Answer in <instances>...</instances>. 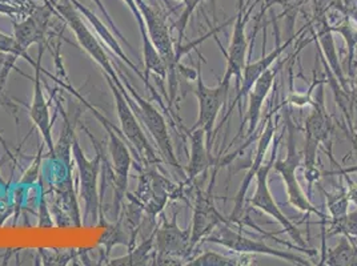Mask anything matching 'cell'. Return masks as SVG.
Masks as SVG:
<instances>
[{
	"instance_id": "obj_1",
	"label": "cell",
	"mask_w": 357,
	"mask_h": 266,
	"mask_svg": "<svg viewBox=\"0 0 357 266\" xmlns=\"http://www.w3.org/2000/svg\"><path fill=\"white\" fill-rule=\"evenodd\" d=\"M272 115L273 112H271L266 118V128L264 131L260 134L259 137V141H257V148L255 152V159H253L252 164L250 165V169L248 172L245 173V176L243 178L240 187H238V192L234 197V209H232V213L227 217L228 219V225H235L238 228H243V226H248V228H252L255 230H257L259 233L264 235V237L267 238H272L275 241H278L279 244L285 245L287 248H292L294 251L300 249L298 245L296 244H291V242H287L283 240H279L272 235H269L267 232H264L263 229H260L255 222L251 220V217L248 216V210L245 209V197H247V193L248 189L251 187V184L253 182V180H256V175L259 172V169L261 168V165L264 164V157L267 155L268 148L271 146V143H273V137H275V132H276V124L275 121L272 120Z\"/></svg>"
},
{
	"instance_id": "obj_2",
	"label": "cell",
	"mask_w": 357,
	"mask_h": 266,
	"mask_svg": "<svg viewBox=\"0 0 357 266\" xmlns=\"http://www.w3.org/2000/svg\"><path fill=\"white\" fill-rule=\"evenodd\" d=\"M284 118H285V128L288 132L287 157L284 160L276 159V162L273 164V168L283 178L284 185L287 188L288 200L294 207L304 212L305 214H316L321 221H328L327 214L313 205L310 197L304 193L298 184L296 171L301 165L303 152H298L296 149V125L291 118L289 108L284 109Z\"/></svg>"
},
{
	"instance_id": "obj_3",
	"label": "cell",
	"mask_w": 357,
	"mask_h": 266,
	"mask_svg": "<svg viewBox=\"0 0 357 266\" xmlns=\"http://www.w3.org/2000/svg\"><path fill=\"white\" fill-rule=\"evenodd\" d=\"M89 133L92 143L96 148V156L93 159H87L83 149L80 148L79 141L74 137L71 155L74 156L75 163L79 171V181H80V197L84 204V214H83V224L86 226H93L100 220V210H102V193L99 192V175L102 169V150L93 137Z\"/></svg>"
},
{
	"instance_id": "obj_4",
	"label": "cell",
	"mask_w": 357,
	"mask_h": 266,
	"mask_svg": "<svg viewBox=\"0 0 357 266\" xmlns=\"http://www.w3.org/2000/svg\"><path fill=\"white\" fill-rule=\"evenodd\" d=\"M119 76L126 87V91H121V92L124 93L126 99L132 107L135 115L144 124L149 134L152 136L164 163L174 166L178 171H183V168L180 166L178 159H176L175 150H174L172 140H171L168 127H167V121L163 115L160 114V111L151 102L146 100L139 92H136V89L128 81V79H126L120 72Z\"/></svg>"
},
{
	"instance_id": "obj_5",
	"label": "cell",
	"mask_w": 357,
	"mask_h": 266,
	"mask_svg": "<svg viewBox=\"0 0 357 266\" xmlns=\"http://www.w3.org/2000/svg\"><path fill=\"white\" fill-rule=\"evenodd\" d=\"M317 100H311L312 112L305 120V147L303 150L304 176L308 182L307 196H312L313 184L319 181L321 173L317 169V150L320 144H328L332 134V123L324 105L323 86L319 87Z\"/></svg>"
},
{
	"instance_id": "obj_6",
	"label": "cell",
	"mask_w": 357,
	"mask_h": 266,
	"mask_svg": "<svg viewBox=\"0 0 357 266\" xmlns=\"http://www.w3.org/2000/svg\"><path fill=\"white\" fill-rule=\"evenodd\" d=\"M64 87L70 89L77 97H80V95H77L70 86L64 84ZM82 102L89 107V109L92 111V114L98 118V120H100L102 125L105 127V131L108 133V149H109V155H111V159H112V169H114V196H115L114 197V219L116 220L120 216L121 205H123L124 197L127 194V187H128V178H130V171H131V165H132V157H131V153H130V149H128V144H126V141L121 139L120 133L114 131V125L111 124V121L107 120L105 116H102L86 100L82 99Z\"/></svg>"
},
{
	"instance_id": "obj_7",
	"label": "cell",
	"mask_w": 357,
	"mask_h": 266,
	"mask_svg": "<svg viewBox=\"0 0 357 266\" xmlns=\"http://www.w3.org/2000/svg\"><path fill=\"white\" fill-rule=\"evenodd\" d=\"M153 264L155 265H185L188 261L191 247V228L183 230L178 225V212L174 213L171 221L163 224L153 232Z\"/></svg>"
},
{
	"instance_id": "obj_8",
	"label": "cell",
	"mask_w": 357,
	"mask_h": 266,
	"mask_svg": "<svg viewBox=\"0 0 357 266\" xmlns=\"http://www.w3.org/2000/svg\"><path fill=\"white\" fill-rule=\"evenodd\" d=\"M105 76L109 89L112 92L115 105H116L121 134L126 137V140L128 141V146L136 153L135 156H136L137 162L144 160V163L149 164V165L160 163L163 159L160 156H158L155 148L149 144V139L139 123V118L135 115L134 109L128 103V100L126 99L124 93L111 80L109 76H107V75Z\"/></svg>"
},
{
	"instance_id": "obj_9",
	"label": "cell",
	"mask_w": 357,
	"mask_h": 266,
	"mask_svg": "<svg viewBox=\"0 0 357 266\" xmlns=\"http://www.w3.org/2000/svg\"><path fill=\"white\" fill-rule=\"evenodd\" d=\"M282 139H283V133L279 137H273V149L271 153V159L267 164H263L261 168L259 169V172L256 175V189H255L252 197L248 200V203L253 208L267 213L268 216H271L273 220L279 222L283 226L284 232L288 233V236L292 238V241L296 245L303 247V248H308L305 240L301 237L298 226L294 222L288 220V217L284 214L279 205L276 204L272 193L269 191V185H268L269 172L273 169V164L278 159V149H279V144H280Z\"/></svg>"
},
{
	"instance_id": "obj_10",
	"label": "cell",
	"mask_w": 357,
	"mask_h": 266,
	"mask_svg": "<svg viewBox=\"0 0 357 266\" xmlns=\"http://www.w3.org/2000/svg\"><path fill=\"white\" fill-rule=\"evenodd\" d=\"M197 75H196V89L195 95L199 102V115L196 118V123L191 130L202 128L206 137H207V146L212 150V143L215 139V124L218 116L222 111L224 105L227 104V99L229 95L231 83L222 80L216 87H208L203 80L202 72V64L199 61L197 64Z\"/></svg>"
},
{
	"instance_id": "obj_11",
	"label": "cell",
	"mask_w": 357,
	"mask_h": 266,
	"mask_svg": "<svg viewBox=\"0 0 357 266\" xmlns=\"http://www.w3.org/2000/svg\"><path fill=\"white\" fill-rule=\"evenodd\" d=\"M203 241L213 242L218 245H222L228 251H235L238 254H264L284 260L287 263H291L294 265L311 266L307 258L296 256L289 251H279L275 248H271L264 241L252 240L248 237L243 236L238 230L232 229V225L222 224L218 228L212 230V233L206 237Z\"/></svg>"
},
{
	"instance_id": "obj_12",
	"label": "cell",
	"mask_w": 357,
	"mask_h": 266,
	"mask_svg": "<svg viewBox=\"0 0 357 266\" xmlns=\"http://www.w3.org/2000/svg\"><path fill=\"white\" fill-rule=\"evenodd\" d=\"M55 11L59 14L70 29L74 31L75 36L80 47L89 54L96 64L103 70V74L108 75L111 79H118L119 72L112 65L111 60L108 59L103 45L93 36L86 22L82 19V14L77 11L71 0H55L54 1Z\"/></svg>"
},
{
	"instance_id": "obj_13",
	"label": "cell",
	"mask_w": 357,
	"mask_h": 266,
	"mask_svg": "<svg viewBox=\"0 0 357 266\" xmlns=\"http://www.w3.org/2000/svg\"><path fill=\"white\" fill-rule=\"evenodd\" d=\"M223 165L222 163H215L212 176L209 181L208 187L206 191L197 189L195 197L194 216L191 224V247H195L203 241L206 237L212 233L215 228H218L222 224H228V219L218 210L215 205V197H213V187L219 169Z\"/></svg>"
},
{
	"instance_id": "obj_14",
	"label": "cell",
	"mask_w": 357,
	"mask_h": 266,
	"mask_svg": "<svg viewBox=\"0 0 357 266\" xmlns=\"http://www.w3.org/2000/svg\"><path fill=\"white\" fill-rule=\"evenodd\" d=\"M244 0H238V15L235 17L234 23V32H232V39L229 43V49L225 52L222 45L220 48L225 55L227 59V68L225 74L223 76L224 81H229L235 79V86H236V92L240 88L241 84V77H243V70L247 64V51H248V38L245 35V27L250 20V15L252 13V7L250 10H244Z\"/></svg>"
},
{
	"instance_id": "obj_15",
	"label": "cell",
	"mask_w": 357,
	"mask_h": 266,
	"mask_svg": "<svg viewBox=\"0 0 357 266\" xmlns=\"http://www.w3.org/2000/svg\"><path fill=\"white\" fill-rule=\"evenodd\" d=\"M294 39H295V36H291L285 43L282 45V43H280V39H279V31H278L276 48H275L273 51H271L269 54H266V49H264V48H266V31H264L263 55H261L260 59L256 60V61H253V63L245 64V67H244V70H243V77H241L240 88H238V92H236V96H235L234 102L229 105L228 112H227L225 116H224L222 125L227 121V118H229V115H231V112L234 111L235 107H238V111H240V115H241V112H243V100H244L245 97H248V93H250V91H251L253 86H255L256 80H257L261 75L264 74L268 68H271V65H272L276 60L280 58V55L291 45V43L294 42Z\"/></svg>"
},
{
	"instance_id": "obj_16",
	"label": "cell",
	"mask_w": 357,
	"mask_h": 266,
	"mask_svg": "<svg viewBox=\"0 0 357 266\" xmlns=\"http://www.w3.org/2000/svg\"><path fill=\"white\" fill-rule=\"evenodd\" d=\"M45 45L39 47V54L36 64L33 67L35 77H33V95H32V103L30 107V118L33 125L38 128V131L42 134L45 146L48 149L50 155H55V143L52 137V121L50 116V107L48 102L45 100V91L42 86V58L45 55Z\"/></svg>"
},
{
	"instance_id": "obj_17",
	"label": "cell",
	"mask_w": 357,
	"mask_h": 266,
	"mask_svg": "<svg viewBox=\"0 0 357 266\" xmlns=\"http://www.w3.org/2000/svg\"><path fill=\"white\" fill-rule=\"evenodd\" d=\"M311 24H313L311 31H312L313 39L319 48L320 56L326 60L328 67L331 68L332 74L336 76V79L342 84V88L345 89L347 92H349L351 84L344 72L342 61H340L339 54H337V48L335 45L333 31L331 30V24L328 23L327 16L323 11H316Z\"/></svg>"
},
{
	"instance_id": "obj_18",
	"label": "cell",
	"mask_w": 357,
	"mask_h": 266,
	"mask_svg": "<svg viewBox=\"0 0 357 266\" xmlns=\"http://www.w3.org/2000/svg\"><path fill=\"white\" fill-rule=\"evenodd\" d=\"M54 1L55 0H45V4L35 7L24 20L19 23L14 22V36L24 51L31 45H45L51 14L55 11Z\"/></svg>"
},
{
	"instance_id": "obj_19",
	"label": "cell",
	"mask_w": 357,
	"mask_h": 266,
	"mask_svg": "<svg viewBox=\"0 0 357 266\" xmlns=\"http://www.w3.org/2000/svg\"><path fill=\"white\" fill-rule=\"evenodd\" d=\"M276 75H278V70L276 68L275 70L268 68L267 71L256 80L255 86H253L252 89L248 93V100L250 102H248L247 115H245V118L241 120L238 133L236 134L235 140H238V137L243 134V128H244L245 124H248V131H247L248 136H252L255 131H256L257 124H259L260 118H261L263 105H264V102H266L271 89L273 87Z\"/></svg>"
},
{
	"instance_id": "obj_20",
	"label": "cell",
	"mask_w": 357,
	"mask_h": 266,
	"mask_svg": "<svg viewBox=\"0 0 357 266\" xmlns=\"http://www.w3.org/2000/svg\"><path fill=\"white\" fill-rule=\"evenodd\" d=\"M185 133L191 143L190 162L185 166V185H191L200 175H206L209 166H213L216 160L211 155V149L207 146V137L202 128L185 130Z\"/></svg>"
},
{
	"instance_id": "obj_21",
	"label": "cell",
	"mask_w": 357,
	"mask_h": 266,
	"mask_svg": "<svg viewBox=\"0 0 357 266\" xmlns=\"http://www.w3.org/2000/svg\"><path fill=\"white\" fill-rule=\"evenodd\" d=\"M71 1L74 3L75 7L77 8V11L82 14V16H84V17L87 19V22L91 24V27H93V30L98 32L99 38H100V39L105 42V45H107V47L115 54V56H118L123 63H126V65L130 67L134 72H136V75L144 81V84H147L144 74H142L140 70L137 68V65L135 64L134 61L131 59H128V56L124 54L123 48L120 47L119 42L115 39V33L112 32V30H111L109 27H107L105 23H103L98 16L95 15L86 6H83L80 1H77V0H71Z\"/></svg>"
},
{
	"instance_id": "obj_22",
	"label": "cell",
	"mask_w": 357,
	"mask_h": 266,
	"mask_svg": "<svg viewBox=\"0 0 357 266\" xmlns=\"http://www.w3.org/2000/svg\"><path fill=\"white\" fill-rule=\"evenodd\" d=\"M252 264L251 254L228 257L216 251H204L197 257L190 258L187 266H247Z\"/></svg>"
},
{
	"instance_id": "obj_23",
	"label": "cell",
	"mask_w": 357,
	"mask_h": 266,
	"mask_svg": "<svg viewBox=\"0 0 357 266\" xmlns=\"http://www.w3.org/2000/svg\"><path fill=\"white\" fill-rule=\"evenodd\" d=\"M135 240L136 238L131 235V232L127 229L123 221L120 219H116L115 224L105 228V232L100 237L99 244L105 247V254L109 256L115 245H126L130 249H132L135 247Z\"/></svg>"
},
{
	"instance_id": "obj_24",
	"label": "cell",
	"mask_w": 357,
	"mask_h": 266,
	"mask_svg": "<svg viewBox=\"0 0 357 266\" xmlns=\"http://www.w3.org/2000/svg\"><path fill=\"white\" fill-rule=\"evenodd\" d=\"M331 30L333 32H337L339 35H342L345 45H347V58H345V68L344 72H347L349 76L351 72V63H352V56L355 52V48L357 45V26L356 23L349 17V16H342V20L333 26H331Z\"/></svg>"
},
{
	"instance_id": "obj_25",
	"label": "cell",
	"mask_w": 357,
	"mask_h": 266,
	"mask_svg": "<svg viewBox=\"0 0 357 266\" xmlns=\"http://www.w3.org/2000/svg\"><path fill=\"white\" fill-rule=\"evenodd\" d=\"M151 256L152 257L155 256L153 235H151L146 241H143L137 247H134L132 249H130L127 256L111 260L108 263V265H147V264H149V261L151 260Z\"/></svg>"
},
{
	"instance_id": "obj_26",
	"label": "cell",
	"mask_w": 357,
	"mask_h": 266,
	"mask_svg": "<svg viewBox=\"0 0 357 266\" xmlns=\"http://www.w3.org/2000/svg\"><path fill=\"white\" fill-rule=\"evenodd\" d=\"M320 191L327 198V207L331 220H339L348 213L351 198L348 196L347 187H342L335 192H327L324 188H320Z\"/></svg>"
},
{
	"instance_id": "obj_27",
	"label": "cell",
	"mask_w": 357,
	"mask_h": 266,
	"mask_svg": "<svg viewBox=\"0 0 357 266\" xmlns=\"http://www.w3.org/2000/svg\"><path fill=\"white\" fill-rule=\"evenodd\" d=\"M327 225H329V229L326 232L328 237L340 235L357 240V209L348 212L339 220H328Z\"/></svg>"
},
{
	"instance_id": "obj_28",
	"label": "cell",
	"mask_w": 357,
	"mask_h": 266,
	"mask_svg": "<svg viewBox=\"0 0 357 266\" xmlns=\"http://www.w3.org/2000/svg\"><path fill=\"white\" fill-rule=\"evenodd\" d=\"M204 0H185L184 1V10L181 11V14L178 17V20L172 24V31H176L178 32V40H176V45H183V39H184V33L187 30V26L190 23V19L195 13V10L197 8V6L200 3H203ZM212 1V7H213V11H215V0H211Z\"/></svg>"
},
{
	"instance_id": "obj_29",
	"label": "cell",
	"mask_w": 357,
	"mask_h": 266,
	"mask_svg": "<svg viewBox=\"0 0 357 266\" xmlns=\"http://www.w3.org/2000/svg\"><path fill=\"white\" fill-rule=\"evenodd\" d=\"M0 52L10 55L13 59H24L29 61L32 67H35L36 60L32 59L27 51H24L16 42L15 36H10L0 31Z\"/></svg>"
},
{
	"instance_id": "obj_30",
	"label": "cell",
	"mask_w": 357,
	"mask_h": 266,
	"mask_svg": "<svg viewBox=\"0 0 357 266\" xmlns=\"http://www.w3.org/2000/svg\"><path fill=\"white\" fill-rule=\"evenodd\" d=\"M349 96V120H348V137L352 141V147L357 150V83H351L348 92Z\"/></svg>"
},
{
	"instance_id": "obj_31",
	"label": "cell",
	"mask_w": 357,
	"mask_h": 266,
	"mask_svg": "<svg viewBox=\"0 0 357 266\" xmlns=\"http://www.w3.org/2000/svg\"><path fill=\"white\" fill-rule=\"evenodd\" d=\"M305 0H282L280 4L283 7V13L280 17H285L288 22V30L292 33L294 31V24L296 20V15H298L300 7L304 4Z\"/></svg>"
},
{
	"instance_id": "obj_32",
	"label": "cell",
	"mask_w": 357,
	"mask_h": 266,
	"mask_svg": "<svg viewBox=\"0 0 357 266\" xmlns=\"http://www.w3.org/2000/svg\"><path fill=\"white\" fill-rule=\"evenodd\" d=\"M98 8H99V11L102 13V15L105 16V22L108 23V27L112 30V32L116 35V38H119L121 42H126V45H130V43H128V40L123 36V33L120 32L119 29L116 27V24H115V22L112 20V17H111V15H109V13L107 11V8H105V3L102 1V0H91Z\"/></svg>"
},
{
	"instance_id": "obj_33",
	"label": "cell",
	"mask_w": 357,
	"mask_h": 266,
	"mask_svg": "<svg viewBox=\"0 0 357 266\" xmlns=\"http://www.w3.org/2000/svg\"><path fill=\"white\" fill-rule=\"evenodd\" d=\"M357 173V164L352 165V166H347V168H339L336 171H328V172H323V176H344V175H354Z\"/></svg>"
},
{
	"instance_id": "obj_34",
	"label": "cell",
	"mask_w": 357,
	"mask_h": 266,
	"mask_svg": "<svg viewBox=\"0 0 357 266\" xmlns=\"http://www.w3.org/2000/svg\"><path fill=\"white\" fill-rule=\"evenodd\" d=\"M357 71V45L356 48H355V52H354V56H352V63H351V72H349V76H348V80H349V77H351V80L354 81V77H355V75H356Z\"/></svg>"
},
{
	"instance_id": "obj_35",
	"label": "cell",
	"mask_w": 357,
	"mask_h": 266,
	"mask_svg": "<svg viewBox=\"0 0 357 266\" xmlns=\"http://www.w3.org/2000/svg\"><path fill=\"white\" fill-rule=\"evenodd\" d=\"M347 15L349 16L355 23H356L357 26V6L356 7H351V8H347V13H345Z\"/></svg>"
},
{
	"instance_id": "obj_36",
	"label": "cell",
	"mask_w": 357,
	"mask_h": 266,
	"mask_svg": "<svg viewBox=\"0 0 357 266\" xmlns=\"http://www.w3.org/2000/svg\"><path fill=\"white\" fill-rule=\"evenodd\" d=\"M0 102H1V86H0Z\"/></svg>"
},
{
	"instance_id": "obj_37",
	"label": "cell",
	"mask_w": 357,
	"mask_h": 266,
	"mask_svg": "<svg viewBox=\"0 0 357 266\" xmlns=\"http://www.w3.org/2000/svg\"><path fill=\"white\" fill-rule=\"evenodd\" d=\"M3 182V178H1V173H0V184Z\"/></svg>"
},
{
	"instance_id": "obj_38",
	"label": "cell",
	"mask_w": 357,
	"mask_h": 266,
	"mask_svg": "<svg viewBox=\"0 0 357 266\" xmlns=\"http://www.w3.org/2000/svg\"><path fill=\"white\" fill-rule=\"evenodd\" d=\"M16 1H22V0H16Z\"/></svg>"
}]
</instances>
